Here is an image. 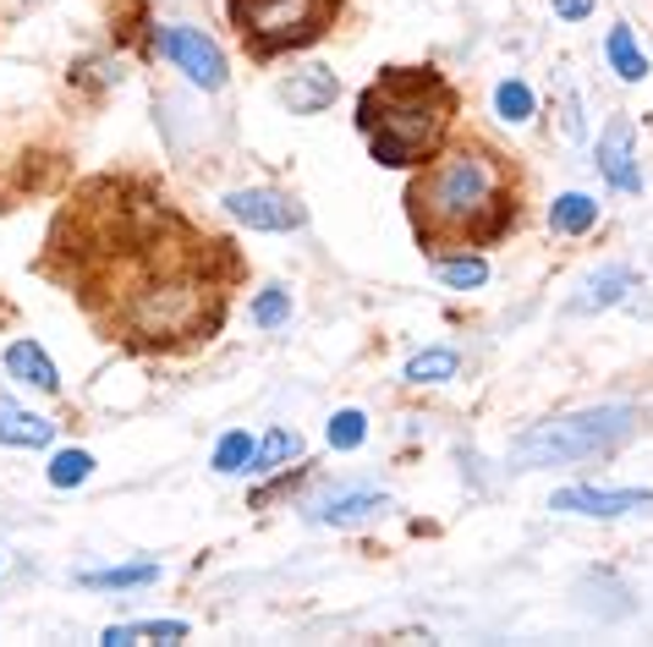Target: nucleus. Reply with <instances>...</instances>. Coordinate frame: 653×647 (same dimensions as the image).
Masks as SVG:
<instances>
[{
    "label": "nucleus",
    "mask_w": 653,
    "mask_h": 647,
    "mask_svg": "<svg viewBox=\"0 0 653 647\" xmlns=\"http://www.w3.org/2000/svg\"><path fill=\"white\" fill-rule=\"evenodd\" d=\"M56 274H72L83 313L110 341L143 352L198 346L225 324L236 263L225 242L198 236L182 214L127 181L83 187L56 225Z\"/></svg>",
    "instance_id": "f257e3e1"
},
{
    "label": "nucleus",
    "mask_w": 653,
    "mask_h": 647,
    "mask_svg": "<svg viewBox=\"0 0 653 647\" xmlns=\"http://www.w3.org/2000/svg\"><path fill=\"white\" fill-rule=\"evenodd\" d=\"M516 198H522L516 165L500 149L467 138L423 160V170L407 187V214L423 252L445 258L456 247H489L494 236H505L516 220Z\"/></svg>",
    "instance_id": "f03ea898"
},
{
    "label": "nucleus",
    "mask_w": 653,
    "mask_h": 647,
    "mask_svg": "<svg viewBox=\"0 0 653 647\" xmlns=\"http://www.w3.org/2000/svg\"><path fill=\"white\" fill-rule=\"evenodd\" d=\"M451 116H456V94L429 67H407V72L390 67L358 99V132L369 138V149L385 170L434 160Z\"/></svg>",
    "instance_id": "7ed1b4c3"
},
{
    "label": "nucleus",
    "mask_w": 653,
    "mask_h": 647,
    "mask_svg": "<svg viewBox=\"0 0 653 647\" xmlns=\"http://www.w3.org/2000/svg\"><path fill=\"white\" fill-rule=\"evenodd\" d=\"M225 7H231V28L258 61L324 39L341 17V0H225Z\"/></svg>",
    "instance_id": "20e7f679"
},
{
    "label": "nucleus",
    "mask_w": 653,
    "mask_h": 647,
    "mask_svg": "<svg viewBox=\"0 0 653 647\" xmlns=\"http://www.w3.org/2000/svg\"><path fill=\"white\" fill-rule=\"evenodd\" d=\"M631 423H637L631 407H593V412L544 423L538 434H527V439L516 445V456H522V461H549V467L587 461V456H604L609 445L631 439Z\"/></svg>",
    "instance_id": "39448f33"
},
{
    "label": "nucleus",
    "mask_w": 653,
    "mask_h": 647,
    "mask_svg": "<svg viewBox=\"0 0 653 647\" xmlns=\"http://www.w3.org/2000/svg\"><path fill=\"white\" fill-rule=\"evenodd\" d=\"M160 50H165V61H171L187 83H198V89H225V56H220V45H214L203 28L171 23V28H160Z\"/></svg>",
    "instance_id": "423d86ee"
},
{
    "label": "nucleus",
    "mask_w": 653,
    "mask_h": 647,
    "mask_svg": "<svg viewBox=\"0 0 653 647\" xmlns=\"http://www.w3.org/2000/svg\"><path fill=\"white\" fill-rule=\"evenodd\" d=\"M549 510H565V516H642V510H653V494L648 489H555Z\"/></svg>",
    "instance_id": "0eeeda50"
},
{
    "label": "nucleus",
    "mask_w": 653,
    "mask_h": 647,
    "mask_svg": "<svg viewBox=\"0 0 653 647\" xmlns=\"http://www.w3.org/2000/svg\"><path fill=\"white\" fill-rule=\"evenodd\" d=\"M225 214L242 220V225H253V231H296V225L307 220L302 203H291V198H280V192H231V198H225Z\"/></svg>",
    "instance_id": "6e6552de"
},
{
    "label": "nucleus",
    "mask_w": 653,
    "mask_h": 647,
    "mask_svg": "<svg viewBox=\"0 0 653 647\" xmlns=\"http://www.w3.org/2000/svg\"><path fill=\"white\" fill-rule=\"evenodd\" d=\"M631 121L626 116H615L609 127H604V138H598V176L615 187V192H642V176H637V160H631Z\"/></svg>",
    "instance_id": "1a4fd4ad"
},
{
    "label": "nucleus",
    "mask_w": 653,
    "mask_h": 647,
    "mask_svg": "<svg viewBox=\"0 0 653 647\" xmlns=\"http://www.w3.org/2000/svg\"><path fill=\"white\" fill-rule=\"evenodd\" d=\"M336 78L324 72V67H307V72H291V78H280V105L291 110V116H318V110H330L336 105Z\"/></svg>",
    "instance_id": "9d476101"
},
{
    "label": "nucleus",
    "mask_w": 653,
    "mask_h": 647,
    "mask_svg": "<svg viewBox=\"0 0 653 647\" xmlns=\"http://www.w3.org/2000/svg\"><path fill=\"white\" fill-rule=\"evenodd\" d=\"M7 374H12V379H23V385H34V390H45V396H56V390H61L56 363L45 357V346H39V341H12V346H7Z\"/></svg>",
    "instance_id": "9b49d317"
},
{
    "label": "nucleus",
    "mask_w": 653,
    "mask_h": 647,
    "mask_svg": "<svg viewBox=\"0 0 653 647\" xmlns=\"http://www.w3.org/2000/svg\"><path fill=\"white\" fill-rule=\"evenodd\" d=\"M56 439V423L12 407V401H0V445H28V450H45Z\"/></svg>",
    "instance_id": "f8f14e48"
},
{
    "label": "nucleus",
    "mask_w": 653,
    "mask_h": 647,
    "mask_svg": "<svg viewBox=\"0 0 653 647\" xmlns=\"http://www.w3.org/2000/svg\"><path fill=\"white\" fill-rule=\"evenodd\" d=\"M604 56H609V67L620 72V83H642V78H648V56L637 50V39H631L626 23H615V28L604 34Z\"/></svg>",
    "instance_id": "ddd939ff"
},
{
    "label": "nucleus",
    "mask_w": 653,
    "mask_h": 647,
    "mask_svg": "<svg viewBox=\"0 0 653 647\" xmlns=\"http://www.w3.org/2000/svg\"><path fill=\"white\" fill-rule=\"evenodd\" d=\"M593 225H598V203H593L587 192L555 198V209H549V231H555V236H582V231H593Z\"/></svg>",
    "instance_id": "4468645a"
},
{
    "label": "nucleus",
    "mask_w": 653,
    "mask_h": 647,
    "mask_svg": "<svg viewBox=\"0 0 653 647\" xmlns=\"http://www.w3.org/2000/svg\"><path fill=\"white\" fill-rule=\"evenodd\" d=\"M385 505H390V499L374 494V489H363V494H336L330 505H318V510H313V521L341 527V521H363V516H374V510H385Z\"/></svg>",
    "instance_id": "2eb2a0df"
},
{
    "label": "nucleus",
    "mask_w": 653,
    "mask_h": 647,
    "mask_svg": "<svg viewBox=\"0 0 653 647\" xmlns=\"http://www.w3.org/2000/svg\"><path fill=\"white\" fill-rule=\"evenodd\" d=\"M187 620H132V625H110L105 647H127V642H182Z\"/></svg>",
    "instance_id": "dca6fc26"
},
{
    "label": "nucleus",
    "mask_w": 653,
    "mask_h": 647,
    "mask_svg": "<svg viewBox=\"0 0 653 647\" xmlns=\"http://www.w3.org/2000/svg\"><path fill=\"white\" fill-rule=\"evenodd\" d=\"M631 285H637V274H631L626 263H620V269H604V274H593V280H587V296H576V313L609 307V302H620Z\"/></svg>",
    "instance_id": "f3484780"
},
{
    "label": "nucleus",
    "mask_w": 653,
    "mask_h": 647,
    "mask_svg": "<svg viewBox=\"0 0 653 647\" xmlns=\"http://www.w3.org/2000/svg\"><path fill=\"white\" fill-rule=\"evenodd\" d=\"M456 368H462V357H456L451 346H434V352H418V357L401 368V379H412V385H445Z\"/></svg>",
    "instance_id": "a211bd4d"
},
{
    "label": "nucleus",
    "mask_w": 653,
    "mask_h": 647,
    "mask_svg": "<svg viewBox=\"0 0 653 647\" xmlns=\"http://www.w3.org/2000/svg\"><path fill=\"white\" fill-rule=\"evenodd\" d=\"M296 456H302V439H296L291 428H269V434H264V445H253L247 472H275L280 461H296Z\"/></svg>",
    "instance_id": "6ab92c4d"
},
{
    "label": "nucleus",
    "mask_w": 653,
    "mask_h": 647,
    "mask_svg": "<svg viewBox=\"0 0 653 647\" xmlns=\"http://www.w3.org/2000/svg\"><path fill=\"white\" fill-rule=\"evenodd\" d=\"M533 110H538V94H533L522 78H505V83L494 89V116H500V121H527Z\"/></svg>",
    "instance_id": "aec40b11"
},
{
    "label": "nucleus",
    "mask_w": 653,
    "mask_h": 647,
    "mask_svg": "<svg viewBox=\"0 0 653 647\" xmlns=\"http://www.w3.org/2000/svg\"><path fill=\"white\" fill-rule=\"evenodd\" d=\"M434 274L445 280V285H456V291H473V285H483L489 280V263L483 258H434Z\"/></svg>",
    "instance_id": "412c9836"
},
{
    "label": "nucleus",
    "mask_w": 653,
    "mask_h": 647,
    "mask_svg": "<svg viewBox=\"0 0 653 647\" xmlns=\"http://www.w3.org/2000/svg\"><path fill=\"white\" fill-rule=\"evenodd\" d=\"M89 587H149L160 581V565H116V570H89Z\"/></svg>",
    "instance_id": "4be33fe9"
},
{
    "label": "nucleus",
    "mask_w": 653,
    "mask_h": 647,
    "mask_svg": "<svg viewBox=\"0 0 653 647\" xmlns=\"http://www.w3.org/2000/svg\"><path fill=\"white\" fill-rule=\"evenodd\" d=\"M247 461H253V434L231 428V434L214 445V467H220V472H247Z\"/></svg>",
    "instance_id": "5701e85b"
},
{
    "label": "nucleus",
    "mask_w": 653,
    "mask_h": 647,
    "mask_svg": "<svg viewBox=\"0 0 653 647\" xmlns=\"http://www.w3.org/2000/svg\"><path fill=\"white\" fill-rule=\"evenodd\" d=\"M363 439H369V417L363 412H336L330 417V445L336 450H358Z\"/></svg>",
    "instance_id": "b1692460"
},
{
    "label": "nucleus",
    "mask_w": 653,
    "mask_h": 647,
    "mask_svg": "<svg viewBox=\"0 0 653 647\" xmlns=\"http://www.w3.org/2000/svg\"><path fill=\"white\" fill-rule=\"evenodd\" d=\"M89 472H94V461H89L83 450H61L56 467H50V483H56V489H78Z\"/></svg>",
    "instance_id": "393cba45"
},
{
    "label": "nucleus",
    "mask_w": 653,
    "mask_h": 647,
    "mask_svg": "<svg viewBox=\"0 0 653 647\" xmlns=\"http://www.w3.org/2000/svg\"><path fill=\"white\" fill-rule=\"evenodd\" d=\"M285 313H291V296H285V285H269L258 302H253V318L264 324V330H275V324H285Z\"/></svg>",
    "instance_id": "a878e982"
},
{
    "label": "nucleus",
    "mask_w": 653,
    "mask_h": 647,
    "mask_svg": "<svg viewBox=\"0 0 653 647\" xmlns=\"http://www.w3.org/2000/svg\"><path fill=\"white\" fill-rule=\"evenodd\" d=\"M549 7H555V17H560V23H582V17L598 7V0H549Z\"/></svg>",
    "instance_id": "bb28decb"
},
{
    "label": "nucleus",
    "mask_w": 653,
    "mask_h": 647,
    "mask_svg": "<svg viewBox=\"0 0 653 647\" xmlns=\"http://www.w3.org/2000/svg\"><path fill=\"white\" fill-rule=\"evenodd\" d=\"M560 127H565V138H582V116H576V94L565 99V116H560Z\"/></svg>",
    "instance_id": "cd10ccee"
}]
</instances>
